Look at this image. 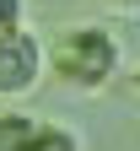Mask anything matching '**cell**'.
<instances>
[{
    "label": "cell",
    "mask_w": 140,
    "mask_h": 151,
    "mask_svg": "<svg viewBox=\"0 0 140 151\" xmlns=\"http://www.w3.org/2000/svg\"><path fill=\"white\" fill-rule=\"evenodd\" d=\"M49 65L65 86H81V92H103L118 70V38L108 27H70L54 38L49 49Z\"/></svg>",
    "instance_id": "1"
},
{
    "label": "cell",
    "mask_w": 140,
    "mask_h": 151,
    "mask_svg": "<svg viewBox=\"0 0 140 151\" xmlns=\"http://www.w3.org/2000/svg\"><path fill=\"white\" fill-rule=\"evenodd\" d=\"M49 70V49L38 43L32 27H16L0 38V97H22L38 86V76Z\"/></svg>",
    "instance_id": "2"
},
{
    "label": "cell",
    "mask_w": 140,
    "mask_h": 151,
    "mask_svg": "<svg viewBox=\"0 0 140 151\" xmlns=\"http://www.w3.org/2000/svg\"><path fill=\"white\" fill-rule=\"evenodd\" d=\"M43 119H27V113H0V151H22Z\"/></svg>",
    "instance_id": "3"
},
{
    "label": "cell",
    "mask_w": 140,
    "mask_h": 151,
    "mask_svg": "<svg viewBox=\"0 0 140 151\" xmlns=\"http://www.w3.org/2000/svg\"><path fill=\"white\" fill-rule=\"evenodd\" d=\"M22 151H81V140H75L70 129H59V124H38V135Z\"/></svg>",
    "instance_id": "4"
},
{
    "label": "cell",
    "mask_w": 140,
    "mask_h": 151,
    "mask_svg": "<svg viewBox=\"0 0 140 151\" xmlns=\"http://www.w3.org/2000/svg\"><path fill=\"white\" fill-rule=\"evenodd\" d=\"M16 27H27L22 0H0V38H6V32H16Z\"/></svg>",
    "instance_id": "5"
},
{
    "label": "cell",
    "mask_w": 140,
    "mask_h": 151,
    "mask_svg": "<svg viewBox=\"0 0 140 151\" xmlns=\"http://www.w3.org/2000/svg\"><path fill=\"white\" fill-rule=\"evenodd\" d=\"M113 6H135V0H113Z\"/></svg>",
    "instance_id": "6"
},
{
    "label": "cell",
    "mask_w": 140,
    "mask_h": 151,
    "mask_svg": "<svg viewBox=\"0 0 140 151\" xmlns=\"http://www.w3.org/2000/svg\"><path fill=\"white\" fill-rule=\"evenodd\" d=\"M135 92H140V70H135Z\"/></svg>",
    "instance_id": "7"
}]
</instances>
